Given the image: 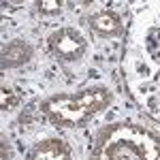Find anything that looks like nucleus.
<instances>
[{
  "label": "nucleus",
  "instance_id": "1",
  "mask_svg": "<svg viewBox=\"0 0 160 160\" xmlns=\"http://www.w3.org/2000/svg\"><path fill=\"white\" fill-rule=\"evenodd\" d=\"M111 100H113V94L107 88L94 86L77 90V92H68V94H53L41 102V109L58 126L81 128L96 113L107 109Z\"/></svg>",
  "mask_w": 160,
  "mask_h": 160
},
{
  "label": "nucleus",
  "instance_id": "2",
  "mask_svg": "<svg viewBox=\"0 0 160 160\" xmlns=\"http://www.w3.org/2000/svg\"><path fill=\"white\" fill-rule=\"evenodd\" d=\"M94 149L126 152L137 160H160V132L143 124H111L98 132Z\"/></svg>",
  "mask_w": 160,
  "mask_h": 160
},
{
  "label": "nucleus",
  "instance_id": "3",
  "mask_svg": "<svg viewBox=\"0 0 160 160\" xmlns=\"http://www.w3.org/2000/svg\"><path fill=\"white\" fill-rule=\"evenodd\" d=\"M47 43H49V49L66 62L81 60L88 49V41L75 28H60V30L51 32Z\"/></svg>",
  "mask_w": 160,
  "mask_h": 160
},
{
  "label": "nucleus",
  "instance_id": "4",
  "mask_svg": "<svg viewBox=\"0 0 160 160\" xmlns=\"http://www.w3.org/2000/svg\"><path fill=\"white\" fill-rule=\"evenodd\" d=\"M28 160H71V149L62 139H45L34 145Z\"/></svg>",
  "mask_w": 160,
  "mask_h": 160
},
{
  "label": "nucleus",
  "instance_id": "5",
  "mask_svg": "<svg viewBox=\"0 0 160 160\" xmlns=\"http://www.w3.org/2000/svg\"><path fill=\"white\" fill-rule=\"evenodd\" d=\"M32 45L26 43L22 38H13L2 47V68H17L26 62H30L32 58Z\"/></svg>",
  "mask_w": 160,
  "mask_h": 160
},
{
  "label": "nucleus",
  "instance_id": "6",
  "mask_svg": "<svg viewBox=\"0 0 160 160\" xmlns=\"http://www.w3.org/2000/svg\"><path fill=\"white\" fill-rule=\"evenodd\" d=\"M88 24L92 28V32H96L98 37H118L122 32V19L118 17V13L109 11V9H102V11L90 15Z\"/></svg>",
  "mask_w": 160,
  "mask_h": 160
},
{
  "label": "nucleus",
  "instance_id": "7",
  "mask_svg": "<svg viewBox=\"0 0 160 160\" xmlns=\"http://www.w3.org/2000/svg\"><path fill=\"white\" fill-rule=\"evenodd\" d=\"M38 7V13H43V15H58L62 9V2L60 0H41L37 2Z\"/></svg>",
  "mask_w": 160,
  "mask_h": 160
},
{
  "label": "nucleus",
  "instance_id": "8",
  "mask_svg": "<svg viewBox=\"0 0 160 160\" xmlns=\"http://www.w3.org/2000/svg\"><path fill=\"white\" fill-rule=\"evenodd\" d=\"M15 105H17L15 92L9 90V88H2V92H0V107L7 111V109H11V107H15Z\"/></svg>",
  "mask_w": 160,
  "mask_h": 160
},
{
  "label": "nucleus",
  "instance_id": "9",
  "mask_svg": "<svg viewBox=\"0 0 160 160\" xmlns=\"http://www.w3.org/2000/svg\"><path fill=\"white\" fill-rule=\"evenodd\" d=\"M2 160H11V148H9V141H7V137H2Z\"/></svg>",
  "mask_w": 160,
  "mask_h": 160
},
{
  "label": "nucleus",
  "instance_id": "10",
  "mask_svg": "<svg viewBox=\"0 0 160 160\" xmlns=\"http://www.w3.org/2000/svg\"><path fill=\"white\" fill-rule=\"evenodd\" d=\"M90 160H113V158H111L109 154L100 152V149H94V152H92V156H90Z\"/></svg>",
  "mask_w": 160,
  "mask_h": 160
}]
</instances>
